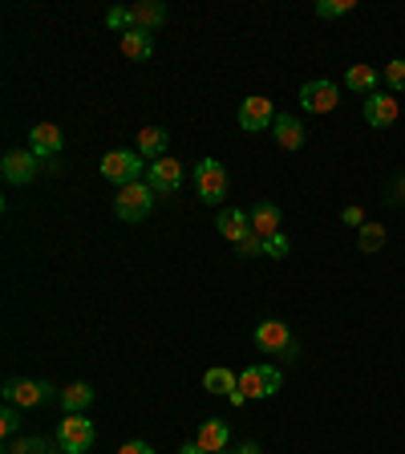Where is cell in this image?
Returning a JSON list of instances; mask_svg holds the SVG:
<instances>
[{"mask_svg": "<svg viewBox=\"0 0 405 454\" xmlns=\"http://www.w3.org/2000/svg\"><path fill=\"white\" fill-rule=\"evenodd\" d=\"M150 204H155V187L150 183H130V187H118V199H114V215L122 223H142L150 215Z\"/></svg>", "mask_w": 405, "mask_h": 454, "instance_id": "cell-1", "label": "cell"}, {"mask_svg": "<svg viewBox=\"0 0 405 454\" xmlns=\"http://www.w3.org/2000/svg\"><path fill=\"white\" fill-rule=\"evenodd\" d=\"M102 179H110V183H118V187H130V183H138V174L146 171V158L138 155V150H110V155H102Z\"/></svg>", "mask_w": 405, "mask_h": 454, "instance_id": "cell-2", "label": "cell"}, {"mask_svg": "<svg viewBox=\"0 0 405 454\" xmlns=\"http://www.w3.org/2000/svg\"><path fill=\"white\" fill-rule=\"evenodd\" d=\"M280 369L276 366H248L240 373V394L248 397V402H260V397H271L276 389H280Z\"/></svg>", "mask_w": 405, "mask_h": 454, "instance_id": "cell-3", "label": "cell"}, {"mask_svg": "<svg viewBox=\"0 0 405 454\" xmlns=\"http://www.w3.org/2000/svg\"><path fill=\"white\" fill-rule=\"evenodd\" d=\"M195 191H199L202 204H223V195H227V171H223L215 158H202L195 166Z\"/></svg>", "mask_w": 405, "mask_h": 454, "instance_id": "cell-4", "label": "cell"}, {"mask_svg": "<svg viewBox=\"0 0 405 454\" xmlns=\"http://www.w3.org/2000/svg\"><path fill=\"white\" fill-rule=\"evenodd\" d=\"M57 446L65 454H86L94 446V422L86 414H65V422L57 430Z\"/></svg>", "mask_w": 405, "mask_h": 454, "instance_id": "cell-5", "label": "cell"}, {"mask_svg": "<svg viewBox=\"0 0 405 454\" xmlns=\"http://www.w3.org/2000/svg\"><path fill=\"white\" fill-rule=\"evenodd\" d=\"M337 102H340L337 81L317 78V81H304V86H300V106L309 110V114H332Z\"/></svg>", "mask_w": 405, "mask_h": 454, "instance_id": "cell-6", "label": "cell"}, {"mask_svg": "<svg viewBox=\"0 0 405 454\" xmlns=\"http://www.w3.org/2000/svg\"><path fill=\"white\" fill-rule=\"evenodd\" d=\"M4 397H9V406L33 410V406H45V402H53V397H61V394L49 386V381H4Z\"/></svg>", "mask_w": 405, "mask_h": 454, "instance_id": "cell-7", "label": "cell"}, {"mask_svg": "<svg viewBox=\"0 0 405 454\" xmlns=\"http://www.w3.org/2000/svg\"><path fill=\"white\" fill-rule=\"evenodd\" d=\"M271 122H276V110H271L268 97H260V94L243 97V106H240V130L256 135V130H268Z\"/></svg>", "mask_w": 405, "mask_h": 454, "instance_id": "cell-8", "label": "cell"}, {"mask_svg": "<svg viewBox=\"0 0 405 454\" xmlns=\"http://www.w3.org/2000/svg\"><path fill=\"white\" fill-rule=\"evenodd\" d=\"M146 183L155 187V195H174L183 187V163L174 158H158V163L146 166Z\"/></svg>", "mask_w": 405, "mask_h": 454, "instance_id": "cell-9", "label": "cell"}, {"mask_svg": "<svg viewBox=\"0 0 405 454\" xmlns=\"http://www.w3.org/2000/svg\"><path fill=\"white\" fill-rule=\"evenodd\" d=\"M361 114H365V122L373 126V130H386V126H394V122H397L401 106H397V97H394V94H381V89H377V94H369V97H365V110H361Z\"/></svg>", "mask_w": 405, "mask_h": 454, "instance_id": "cell-10", "label": "cell"}, {"mask_svg": "<svg viewBox=\"0 0 405 454\" xmlns=\"http://www.w3.org/2000/svg\"><path fill=\"white\" fill-rule=\"evenodd\" d=\"M61 146H65V135H61V126L37 122V126L29 130V150H33L37 158H57Z\"/></svg>", "mask_w": 405, "mask_h": 454, "instance_id": "cell-11", "label": "cell"}, {"mask_svg": "<svg viewBox=\"0 0 405 454\" xmlns=\"http://www.w3.org/2000/svg\"><path fill=\"white\" fill-rule=\"evenodd\" d=\"M251 337H256V349H264V353H284V349L292 345L288 325H284V320H276V317H271V320H260Z\"/></svg>", "mask_w": 405, "mask_h": 454, "instance_id": "cell-12", "label": "cell"}, {"mask_svg": "<svg viewBox=\"0 0 405 454\" xmlns=\"http://www.w3.org/2000/svg\"><path fill=\"white\" fill-rule=\"evenodd\" d=\"M37 163H41V158L33 155V150H9V155H4V163H0V171H4V179H9V183L25 187V183H33Z\"/></svg>", "mask_w": 405, "mask_h": 454, "instance_id": "cell-13", "label": "cell"}, {"mask_svg": "<svg viewBox=\"0 0 405 454\" xmlns=\"http://www.w3.org/2000/svg\"><path fill=\"white\" fill-rule=\"evenodd\" d=\"M227 442H232V430H227L223 418H207V422H199V435H195V446H199V450L223 454L227 450Z\"/></svg>", "mask_w": 405, "mask_h": 454, "instance_id": "cell-14", "label": "cell"}, {"mask_svg": "<svg viewBox=\"0 0 405 454\" xmlns=\"http://www.w3.org/2000/svg\"><path fill=\"white\" fill-rule=\"evenodd\" d=\"M284 232V215L280 207L271 204V199H264V204L251 207V235H260V240H268V235Z\"/></svg>", "mask_w": 405, "mask_h": 454, "instance_id": "cell-15", "label": "cell"}, {"mask_svg": "<svg viewBox=\"0 0 405 454\" xmlns=\"http://www.w3.org/2000/svg\"><path fill=\"white\" fill-rule=\"evenodd\" d=\"M215 227H219L223 240L240 243V240H248V235H251V215L240 212V207H223L219 219H215Z\"/></svg>", "mask_w": 405, "mask_h": 454, "instance_id": "cell-16", "label": "cell"}, {"mask_svg": "<svg viewBox=\"0 0 405 454\" xmlns=\"http://www.w3.org/2000/svg\"><path fill=\"white\" fill-rule=\"evenodd\" d=\"M271 135H276V146L280 150H300L304 146V122L300 118H292V114H276V122H271Z\"/></svg>", "mask_w": 405, "mask_h": 454, "instance_id": "cell-17", "label": "cell"}, {"mask_svg": "<svg viewBox=\"0 0 405 454\" xmlns=\"http://www.w3.org/2000/svg\"><path fill=\"white\" fill-rule=\"evenodd\" d=\"M166 130L163 126H146V130H138V155L146 158V163H158V158H166Z\"/></svg>", "mask_w": 405, "mask_h": 454, "instance_id": "cell-18", "label": "cell"}, {"mask_svg": "<svg viewBox=\"0 0 405 454\" xmlns=\"http://www.w3.org/2000/svg\"><path fill=\"white\" fill-rule=\"evenodd\" d=\"M122 53H126L130 61H150V58H155V33L126 29V33H122Z\"/></svg>", "mask_w": 405, "mask_h": 454, "instance_id": "cell-19", "label": "cell"}, {"mask_svg": "<svg viewBox=\"0 0 405 454\" xmlns=\"http://www.w3.org/2000/svg\"><path fill=\"white\" fill-rule=\"evenodd\" d=\"M130 20H134V29L155 33L158 25L166 20V4H163V0H142V4H134V9H130Z\"/></svg>", "mask_w": 405, "mask_h": 454, "instance_id": "cell-20", "label": "cell"}, {"mask_svg": "<svg viewBox=\"0 0 405 454\" xmlns=\"http://www.w3.org/2000/svg\"><path fill=\"white\" fill-rule=\"evenodd\" d=\"M202 389H207V394L232 397V394H240V377H235L227 366H215V369H207V373H202Z\"/></svg>", "mask_w": 405, "mask_h": 454, "instance_id": "cell-21", "label": "cell"}, {"mask_svg": "<svg viewBox=\"0 0 405 454\" xmlns=\"http://www.w3.org/2000/svg\"><path fill=\"white\" fill-rule=\"evenodd\" d=\"M377 81H381V73H377L373 65H348L345 69V86L353 89V94H377Z\"/></svg>", "mask_w": 405, "mask_h": 454, "instance_id": "cell-22", "label": "cell"}, {"mask_svg": "<svg viewBox=\"0 0 405 454\" xmlns=\"http://www.w3.org/2000/svg\"><path fill=\"white\" fill-rule=\"evenodd\" d=\"M89 402H94V386H86V381H73V386L61 389V406H65V414H81Z\"/></svg>", "mask_w": 405, "mask_h": 454, "instance_id": "cell-23", "label": "cell"}, {"mask_svg": "<svg viewBox=\"0 0 405 454\" xmlns=\"http://www.w3.org/2000/svg\"><path fill=\"white\" fill-rule=\"evenodd\" d=\"M386 227H381V223H365V227H361L357 232V243H361V251H381L386 248Z\"/></svg>", "mask_w": 405, "mask_h": 454, "instance_id": "cell-24", "label": "cell"}, {"mask_svg": "<svg viewBox=\"0 0 405 454\" xmlns=\"http://www.w3.org/2000/svg\"><path fill=\"white\" fill-rule=\"evenodd\" d=\"M357 9V0H317V17L320 20H337L345 17V12Z\"/></svg>", "mask_w": 405, "mask_h": 454, "instance_id": "cell-25", "label": "cell"}, {"mask_svg": "<svg viewBox=\"0 0 405 454\" xmlns=\"http://www.w3.org/2000/svg\"><path fill=\"white\" fill-rule=\"evenodd\" d=\"M386 86H389V94H401L405 89V58H394L386 65Z\"/></svg>", "mask_w": 405, "mask_h": 454, "instance_id": "cell-26", "label": "cell"}, {"mask_svg": "<svg viewBox=\"0 0 405 454\" xmlns=\"http://www.w3.org/2000/svg\"><path fill=\"white\" fill-rule=\"evenodd\" d=\"M288 251H292V243H288V235H284V232H276V235H268V240H264V256H271V260H284Z\"/></svg>", "mask_w": 405, "mask_h": 454, "instance_id": "cell-27", "label": "cell"}, {"mask_svg": "<svg viewBox=\"0 0 405 454\" xmlns=\"http://www.w3.org/2000/svg\"><path fill=\"white\" fill-rule=\"evenodd\" d=\"M20 430V406H4V414H0V435L12 438Z\"/></svg>", "mask_w": 405, "mask_h": 454, "instance_id": "cell-28", "label": "cell"}, {"mask_svg": "<svg viewBox=\"0 0 405 454\" xmlns=\"http://www.w3.org/2000/svg\"><path fill=\"white\" fill-rule=\"evenodd\" d=\"M106 25H110V29H134V20H130V9H110V12H106Z\"/></svg>", "mask_w": 405, "mask_h": 454, "instance_id": "cell-29", "label": "cell"}, {"mask_svg": "<svg viewBox=\"0 0 405 454\" xmlns=\"http://www.w3.org/2000/svg\"><path fill=\"white\" fill-rule=\"evenodd\" d=\"M235 251H240L243 260H251V256H260V251H264V240H260V235H248V240L235 243Z\"/></svg>", "mask_w": 405, "mask_h": 454, "instance_id": "cell-30", "label": "cell"}, {"mask_svg": "<svg viewBox=\"0 0 405 454\" xmlns=\"http://www.w3.org/2000/svg\"><path fill=\"white\" fill-rule=\"evenodd\" d=\"M9 454H45V442L41 438H25V442H12Z\"/></svg>", "mask_w": 405, "mask_h": 454, "instance_id": "cell-31", "label": "cell"}, {"mask_svg": "<svg viewBox=\"0 0 405 454\" xmlns=\"http://www.w3.org/2000/svg\"><path fill=\"white\" fill-rule=\"evenodd\" d=\"M340 219H345L348 223V227H357V232H361V227H365V212H361V207H345V212H340Z\"/></svg>", "mask_w": 405, "mask_h": 454, "instance_id": "cell-32", "label": "cell"}, {"mask_svg": "<svg viewBox=\"0 0 405 454\" xmlns=\"http://www.w3.org/2000/svg\"><path fill=\"white\" fill-rule=\"evenodd\" d=\"M118 454H155V446H146V442H138V438H134V442L118 446Z\"/></svg>", "mask_w": 405, "mask_h": 454, "instance_id": "cell-33", "label": "cell"}, {"mask_svg": "<svg viewBox=\"0 0 405 454\" xmlns=\"http://www.w3.org/2000/svg\"><path fill=\"white\" fill-rule=\"evenodd\" d=\"M235 454H260V446H256V442H248V446H240V450H235Z\"/></svg>", "mask_w": 405, "mask_h": 454, "instance_id": "cell-34", "label": "cell"}, {"mask_svg": "<svg viewBox=\"0 0 405 454\" xmlns=\"http://www.w3.org/2000/svg\"><path fill=\"white\" fill-rule=\"evenodd\" d=\"M179 454H207V450H199V446L191 442V446H183V450H179Z\"/></svg>", "mask_w": 405, "mask_h": 454, "instance_id": "cell-35", "label": "cell"}, {"mask_svg": "<svg viewBox=\"0 0 405 454\" xmlns=\"http://www.w3.org/2000/svg\"><path fill=\"white\" fill-rule=\"evenodd\" d=\"M223 454H232V450H223Z\"/></svg>", "mask_w": 405, "mask_h": 454, "instance_id": "cell-36", "label": "cell"}]
</instances>
